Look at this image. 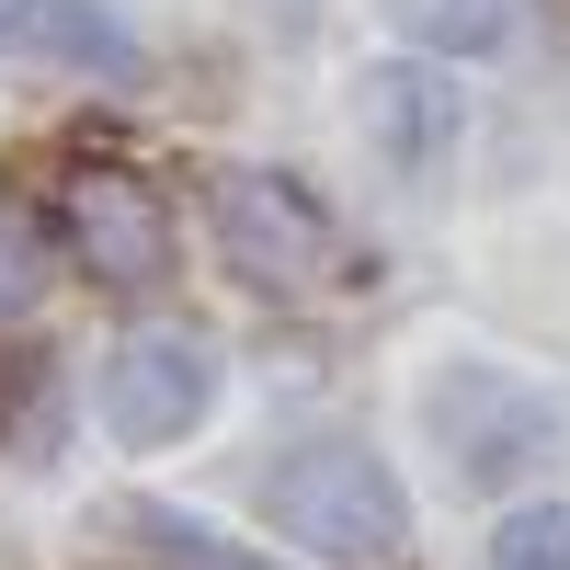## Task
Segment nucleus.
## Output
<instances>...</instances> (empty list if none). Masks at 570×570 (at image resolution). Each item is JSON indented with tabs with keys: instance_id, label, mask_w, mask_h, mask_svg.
<instances>
[{
	"instance_id": "1",
	"label": "nucleus",
	"mask_w": 570,
	"mask_h": 570,
	"mask_svg": "<svg viewBox=\"0 0 570 570\" xmlns=\"http://www.w3.org/2000/svg\"><path fill=\"white\" fill-rule=\"evenodd\" d=\"M252 502L274 513V537H297L331 570H400L411 559V491L389 480V456H365L343 434L285 445L263 480H252Z\"/></svg>"
},
{
	"instance_id": "2",
	"label": "nucleus",
	"mask_w": 570,
	"mask_h": 570,
	"mask_svg": "<svg viewBox=\"0 0 570 570\" xmlns=\"http://www.w3.org/2000/svg\"><path fill=\"white\" fill-rule=\"evenodd\" d=\"M217 263L263 297H320L343 285V228L297 171H228L217 183Z\"/></svg>"
},
{
	"instance_id": "3",
	"label": "nucleus",
	"mask_w": 570,
	"mask_h": 570,
	"mask_svg": "<svg viewBox=\"0 0 570 570\" xmlns=\"http://www.w3.org/2000/svg\"><path fill=\"white\" fill-rule=\"evenodd\" d=\"M422 422H434L456 491H513V480L548 468V445H559V400L525 389L513 365H445L434 389H422Z\"/></svg>"
},
{
	"instance_id": "4",
	"label": "nucleus",
	"mask_w": 570,
	"mask_h": 570,
	"mask_svg": "<svg viewBox=\"0 0 570 570\" xmlns=\"http://www.w3.org/2000/svg\"><path fill=\"white\" fill-rule=\"evenodd\" d=\"M217 411V343L195 320H149L104 354V434L115 445H183Z\"/></svg>"
},
{
	"instance_id": "5",
	"label": "nucleus",
	"mask_w": 570,
	"mask_h": 570,
	"mask_svg": "<svg viewBox=\"0 0 570 570\" xmlns=\"http://www.w3.org/2000/svg\"><path fill=\"white\" fill-rule=\"evenodd\" d=\"M58 228H69L80 274L115 285V297H149L171 274V206H160V183L126 171V160H80L58 183Z\"/></svg>"
},
{
	"instance_id": "6",
	"label": "nucleus",
	"mask_w": 570,
	"mask_h": 570,
	"mask_svg": "<svg viewBox=\"0 0 570 570\" xmlns=\"http://www.w3.org/2000/svg\"><path fill=\"white\" fill-rule=\"evenodd\" d=\"M354 115H365L376 171H400L411 195H434V183L456 171V149H468V91H456V69H434V58L365 69V80H354Z\"/></svg>"
},
{
	"instance_id": "7",
	"label": "nucleus",
	"mask_w": 570,
	"mask_h": 570,
	"mask_svg": "<svg viewBox=\"0 0 570 570\" xmlns=\"http://www.w3.org/2000/svg\"><path fill=\"white\" fill-rule=\"evenodd\" d=\"M0 58H46V69H80V80L126 91L149 69V46H137L104 0H0Z\"/></svg>"
},
{
	"instance_id": "8",
	"label": "nucleus",
	"mask_w": 570,
	"mask_h": 570,
	"mask_svg": "<svg viewBox=\"0 0 570 570\" xmlns=\"http://www.w3.org/2000/svg\"><path fill=\"white\" fill-rule=\"evenodd\" d=\"M104 537L126 559H149V570H263V559H240L217 525H195V513H171V502H104Z\"/></svg>"
},
{
	"instance_id": "9",
	"label": "nucleus",
	"mask_w": 570,
	"mask_h": 570,
	"mask_svg": "<svg viewBox=\"0 0 570 570\" xmlns=\"http://www.w3.org/2000/svg\"><path fill=\"white\" fill-rule=\"evenodd\" d=\"M411 46H434V58H491V46H513V23H525V0H376Z\"/></svg>"
},
{
	"instance_id": "10",
	"label": "nucleus",
	"mask_w": 570,
	"mask_h": 570,
	"mask_svg": "<svg viewBox=\"0 0 570 570\" xmlns=\"http://www.w3.org/2000/svg\"><path fill=\"white\" fill-rule=\"evenodd\" d=\"M35 297H46V217L0 183V320H23Z\"/></svg>"
},
{
	"instance_id": "11",
	"label": "nucleus",
	"mask_w": 570,
	"mask_h": 570,
	"mask_svg": "<svg viewBox=\"0 0 570 570\" xmlns=\"http://www.w3.org/2000/svg\"><path fill=\"white\" fill-rule=\"evenodd\" d=\"M480 570H570V502H525V513H502Z\"/></svg>"
}]
</instances>
